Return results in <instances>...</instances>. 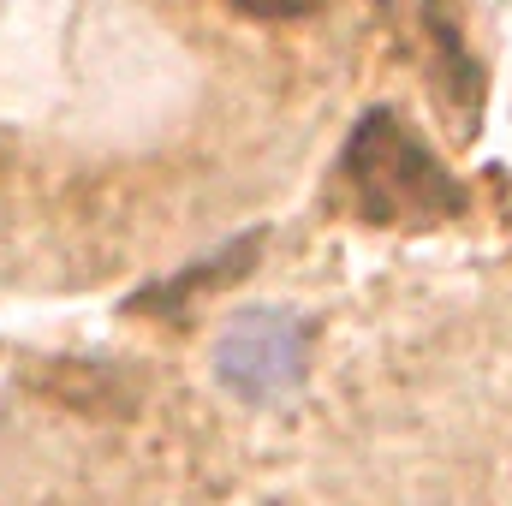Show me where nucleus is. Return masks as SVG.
I'll use <instances>...</instances> for the list:
<instances>
[{"instance_id": "1", "label": "nucleus", "mask_w": 512, "mask_h": 506, "mask_svg": "<svg viewBox=\"0 0 512 506\" xmlns=\"http://www.w3.org/2000/svg\"><path fill=\"white\" fill-rule=\"evenodd\" d=\"M340 167H346L352 209L370 227H435L465 209V191L447 173V161L387 108L358 120Z\"/></svg>"}, {"instance_id": "2", "label": "nucleus", "mask_w": 512, "mask_h": 506, "mask_svg": "<svg viewBox=\"0 0 512 506\" xmlns=\"http://www.w3.org/2000/svg\"><path fill=\"white\" fill-rule=\"evenodd\" d=\"M215 376L227 381L245 405L280 399L292 381L304 376V328L286 310L239 316L221 334V346H215Z\"/></svg>"}, {"instance_id": "4", "label": "nucleus", "mask_w": 512, "mask_h": 506, "mask_svg": "<svg viewBox=\"0 0 512 506\" xmlns=\"http://www.w3.org/2000/svg\"><path fill=\"white\" fill-rule=\"evenodd\" d=\"M227 6L245 18H262V24H292V18H310L322 0H227Z\"/></svg>"}, {"instance_id": "3", "label": "nucleus", "mask_w": 512, "mask_h": 506, "mask_svg": "<svg viewBox=\"0 0 512 506\" xmlns=\"http://www.w3.org/2000/svg\"><path fill=\"white\" fill-rule=\"evenodd\" d=\"M256 245H262V239H239V245H227V251L215 256V262H197V274H185V280H173V286H155V292H143L137 304H179V298H185V292H197L203 280H209V286H221V280L245 274L239 262H251Z\"/></svg>"}]
</instances>
